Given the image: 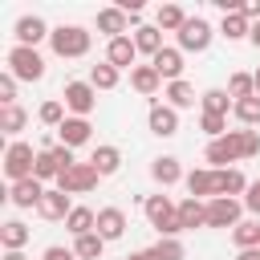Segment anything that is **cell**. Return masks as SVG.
<instances>
[{"mask_svg":"<svg viewBox=\"0 0 260 260\" xmlns=\"http://www.w3.org/2000/svg\"><path fill=\"white\" fill-rule=\"evenodd\" d=\"M187 191H191V199H219V195H244L252 183L244 179V171L240 167H223V171H215V167H199V171H191L187 179Z\"/></svg>","mask_w":260,"mask_h":260,"instance_id":"1","label":"cell"},{"mask_svg":"<svg viewBox=\"0 0 260 260\" xmlns=\"http://www.w3.org/2000/svg\"><path fill=\"white\" fill-rule=\"evenodd\" d=\"M256 154H260V130H228L223 138L207 142V150H203L207 167H215V171H223L228 162H240V158H256Z\"/></svg>","mask_w":260,"mask_h":260,"instance_id":"2","label":"cell"},{"mask_svg":"<svg viewBox=\"0 0 260 260\" xmlns=\"http://www.w3.org/2000/svg\"><path fill=\"white\" fill-rule=\"evenodd\" d=\"M142 211H146V223L158 232V240H179L183 223H179V203H171V195H146Z\"/></svg>","mask_w":260,"mask_h":260,"instance_id":"3","label":"cell"},{"mask_svg":"<svg viewBox=\"0 0 260 260\" xmlns=\"http://www.w3.org/2000/svg\"><path fill=\"white\" fill-rule=\"evenodd\" d=\"M89 45H93V32H85L81 24H57V28H53V37H49V49H53L57 57H65V61L85 57V53H89Z\"/></svg>","mask_w":260,"mask_h":260,"instance_id":"4","label":"cell"},{"mask_svg":"<svg viewBox=\"0 0 260 260\" xmlns=\"http://www.w3.org/2000/svg\"><path fill=\"white\" fill-rule=\"evenodd\" d=\"M32 167H37L32 142L16 138V142H8V146H4V179H8V187H12V183H20V179H32Z\"/></svg>","mask_w":260,"mask_h":260,"instance_id":"5","label":"cell"},{"mask_svg":"<svg viewBox=\"0 0 260 260\" xmlns=\"http://www.w3.org/2000/svg\"><path fill=\"white\" fill-rule=\"evenodd\" d=\"M8 73L16 81H41L45 77V57L28 45H12L8 49Z\"/></svg>","mask_w":260,"mask_h":260,"instance_id":"6","label":"cell"},{"mask_svg":"<svg viewBox=\"0 0 260 260\" xmlns=\"http://www.w3.org/2000/svg\"><path fill=\"white\" fill-rule=\"evenodd\" d=\"M61 102H65V110H69L73 118H89L93 106H98V89H93L89 81H65Z\"/></svg>","mask_w":260,"mask_h":260,"instance_id":"7","label":"cell"},{"mask_svg":"<svg viewBox=\"0 0 260 260\" xmlns=\"http://www.w3.org/2000/svg\"><path fill=\"white\" fill-rule=\"evenodd\" d=\"M175 37H179V49H183V53H207V45H211L215 28H211L203 16H191V20H187Z\"/></svg>","mask_w":260,"mask_h":260,"instance_id":"8","label":"cell"},{"mask_svg":"<svg viewBox=\"0 0 260 260\" xmlns=\"http://www.w3.org/2000/svg\"><path fill=\"white\" fill-rule=\"evenodd\" d=\"M240 215H244V199H232V195L207 199V228H236Z\"/></svg>","mask_w":260,"mask_h":260,"instance_id":"9","label":"cell"},{"mask_svg":"<svg viewBox=\"0 0 260 260\" xmlns=\"http://www.w3.org/2000/svg\"><path fill=\"white\" fill-rule=\"evenodd\" d=\"M98 171H93V162H77V167H69L61 179H57V187L65 191V195H85V191H93L98 187Z\"/></svg>","mask_w":260,"mask_h":260,"instance_id":"10","label":"cell"},{"mask_svg":"<svg viewBox=\"0 0 260 260\" xmlns=\"http://www.w3.org/2000/svg\"><path fill=\"white\" fill-rule=\"evenodd\" d=\"M146 126H150V134H158V138H171V134H179V110L167 106V102H150Z\"/></svg>","mask_w":260,"mask_h":260,"instance_id":"11","label":"cell"},{"mask_svg":"<svg viewBox=\"0 0 260 260\" xmlns=\"http://www.w3.org/2000/svg\"><path fill=\"white\" fill-rule=\"evenodd\" d=\"M45 191H49V187H45L41 179H20V183L8 187V203L20 207V211H28V207H37V203L45 199Z\"/></svg>","mask_w":260,"mask_h":260,"instance_id":"12","label":"cell"},{"mask_svg":"<svg viewBox=\"0 0 260 260\" xmlns=\"http://www.w3.org/2000/svg\"><path fill=\"white\" fill-rule=\"evenodd\" d=\"M89 138H93V126H89V118H73V114H69V118L61 122V130H57V142H61V146H69V150L85 146Z\"/></svg>","mask_w":260,"mask_h":260,"instance_id":"13","label":"cell"},{"mask_svg":"<svg viewBox=\"0 0 260 260\" xmlns=\"http://www.w3.org/2000/svg\"><path fill=\"white\" fill-rule=\"evenodd\" d=\"M12 32H16V45H28V49H37L41 41H49V37H53V28H49L41 16H20Z\"/></svg>","mask_w":260,"mask_h":260,"instance_id":"14","label":"cell"},{"mask_svg":"<svg viewBox=\"0 0 260 260\" xmlns=\"http://www.w3.org/2000/svg\"><path fill=\"white\" fill-rule=\"evenodd\" d=\"M69 211H73V203H69V195H65L61 187H49L45 199L37 203V215H41V219H53V223H57V219H69Z\"/></svg>","mask_w":260,"mask_h":260,"instance_id":"15","label":"cell"},{"mask_svg":"<svg viewBox=\"0 0 260 260\" xmlns=\"http://www.w3.org/2000/svg\"><path fill=\"white\" fill-rule=\"evenodd\" d=\"M106 244L110 240H122L126 236V211L122 207H98V228H93Z\"/></svg>","mask_w":260,"mask_h":260,"instance_id":"16","label":"cell"},{"mask_svg":"<svg viewBox=\"0 0 260 260\" xmlns=\"http://www.w3.org/2000/svg\"><path fill=\"white\" fill-rule=\"evenodd\" d=\"M106 61H110L114 69H134V61H138L134 37H114V41H106Z\"/></svg>","mask_w":260,"mask_h":260,"instance_id":"17","label":"cell"},{"mask_svg":"<svg viewBox=\"0 0 260 260\" xmlns=\"http://www.w3.org/2000/svg\"><path fill=\"white\" fill-rule=\"evenodd\" d=\"M150 65L158 69V77H162L167 85H171V81H183V49H179V45H167Z\"/></svg>","mask_w":260,"mask_h":260,"instance_id":"18","label":"cell"},{"mask_svg":"<svg viewBox=\"0 0 260 260\" xmlns=\"http://www.w3.org/2000/svg\"><path fill=\"white\" fill-rule=\"evenodd\" d=\"M150 179H154L158 187H175V183H183L187 175H183V167H179L175 154H158V158L150 162Z\"/></svg>","mask_w":260,"mask_h":260,"instance_id":"19","label":"cell"},{"mask_svg":"<svg viewBox=\"0 0 260 260\" xmlns=\"http://www.w3.org/2000/svg\"><path fill=\"white\" fill-rule=\"evenodd\" d=\"M98 32H106L110 41H114V37H126V32H130V16H126L118 4H114V8H102V12H98Z\"/></svg>","mask_w":260,"mask_h":260,"instance_id":"20","label":"cell"},{"mask_svg":"<svg viewBox=\"0 0 260 260\" xmlns=\"http://www.w3.org/2000/svg\"><path fill=\"white\" fill-rule=\"evenodd\" d=\"M130 85H134V89H138L142 98H154L158 89H167L154 65H134V69H130Z\"/></svg>","mask_w":260,"mask_h":260,"instance_id":"21","label":"cell"},{"mask_svg":"<svg viewBox=\"0 0 260 260\" xmlns=\"http://www.w3.org/2000/svg\"><path fill=\"white\" fill-rule=\"evenodd\" d=\"M126 260H183V244H179V240H158V244H150V248L130 252Z\"/></svg>","mask_w":260,"mask_h":260,"instance_id":"22","label":"cell"},{"mask_svg":"<svg viewBox=\"0 0 260 260\" xmlns=\"http://www.w3.org/2000/svg\"><path fill=\"white\" fill-rule=\"evenodd\" d=\"M134 49L146 53V57L154 61V57L167 49V45H162V28H158V24H142V28H134Z\"/></svg>","mask_w":260,"mask_h":260,"instance_id":"23","label":"cell"},{"mask_svg":"<svg viewBox=\"0 0 260 260\" xmlns=\"http://www.w3.org/2000/svg\"><path fill=\"white\" fill-rule=\"evenodd\" d=\"M89 162H93V171H98L102 179H106V175H118V167H122V150L110 146V142H102V146H93Z\"/></svg>","mask_w":260,"mask_h":260,"instance_id":"24","label":"cell"},{"mask_svg":"<svg viewBox=\"0 0 260 260\" xmlns=\"http://www.w3.org/2000/svg\"><path fill=\"white\" fill-rule=\"evenodd\" d=\"M179 223H183V232H195V228H207V203L203 199H183L179 203Z\"/></svg>","mask_w":260,"mask_h":260,"instance_id":"25","label":"cell"},{"mask_svg":"<svg viewBox=\"0 0 260 260\" xmlns=\"http://www.w3.org/2000/svg\"><path fill=\"white\" fill-rule=\"evenodd\" d=\"M24 126H28V110H24V106H0V130H4L12 142H16V134H20Z\"/></svg>","mask_w":260,"mask_h":260,"instance_id":"26","label":"cell"},{"mask_svg":"<svg viewBox=\"0 0 260 260\" xmlns=\"http://www.w3.org/2000/svg\"><path fill=\"white\" fill-rule=\"evenodd\" d=\"M65 228H69L73 240H77V236H89V232L98 228V211H93V207H73L69 219H65Z\"/></svg>","mask_w":260,"mask_h":260,"instance_id":"27","label":"cell"},{"mask_svg":"<svg viewBox=\"0 0 260 260\" xmlns=\"http://www.w3.org/2000/svg\"><path fill=\"white\" fill-rule=\"evenodd\" d=\"M28 228L20 223V219H8V223H0V244H4V252H20L24 244H28Z\"/></svg>","mask_w":260,"mask_h":260,"instance_id":"28","label":"cell"},{"mask_svg":"<svg viewBox=\"0 0 260 260\" xmlns=\"http://www.w3.org/2000/svg\"><path fill=\"white\" fill-rule=\"evenodd\" d=\"M162 98H167V106H175V110H187V106H195V102H199L191 81H171V85L162 89Z\"/></svg>","mask_w":260,"mask_h":260,"instance_id":"29","label":"cell"},{"mask_svg":"<svg viewBox=\"0 0 260 260\" xmlns=\"http://www.w3.org/2000/svg\"><path fill=\"white\" fill-rule=\"evenodd\" d=\"M232 244L244 252V248H260V219H240L232 228Z\"/></svg>","mask_w":260,"mask_h":260,"instance_id":"30","label":"cell"},{"mask_svg":"<svg viewBox=\"0 0 260 260\" xmlns=\"http://www.w3.org/2000/svg\"><path fill=\"white\" fill-rule=\"evenodd\" d=\"M187 20H191V16H187V12L179 8V4H162V8L154 12V24H158L162 32H179V28L187 24Z\"/></svg>","mask_w":260,"mask_h":260,"instance_id":"31","label":"cell"},{"mask_svg":"<svg viewBox=\"0 0 260 260\" xmlns=\"http://www.w3.org/2000/svg\"><path fill=\"white\" fill-rule=\"evenodd\" d=\"M219 37H228V41H244V37H252V20H248L244 12H232V16L219 20Z\"/></svg>","mask_w":260,"mask_h":260,"instance_id":"32","label":"cell"},{"mask_svg":"<svg viewBox=\"0 0 260 260\" xmlns=\"http://www.w3.org/2000/svg\"><path fill=\"white\" fill-rule=\"evenodd\" d=\"M199 106H203V114H223V118H228V110H232L236 102H232L228 89H203V93H199Z\"/></svg>","mask_w":260,"mask_h":260,"instance_id":"33","label":"cell"},{"mask_svg":"<svg viewBox=\"0 0 260 260\" xmlns=\"http://www.w3.org/2000/svg\"><path fill=\"white\" fill-rule=\"evenodd\" d=\"M73 252H77V260H102V252H106V240H102L98 232H89V236H77V240H73Z\"/></svg>","mask_w":260,"mask_h":260,"instance_id":"34","label":"cell"},{"mask_svg":"<svg viewBox=\"0 0 260 260\" xmlns=\"http://www.w3.org/2000/svg\"><path fill=\"white\" fill-rule=\"evenodd\" d=\"M118 81H122V69H114L110 61H102V65L89 69V85H93V89H114Z\"/></svg>","mask_w":260,"mask_h":260,"instance_id":"35","label":"cell"},{"mask_svg":"<svg viewBox=\"0 0 260 260\" xmlns=\"http://www.w3.org/2000/svg\"><path fill=\"white\" fill-rule=\"evenodd\" d=\"M37 118H41L45 126H53V130H61V122H65L69 114H65V102H61V98H49V102H41V110H37Z\"/></svg>","mask_w":260,"mask_h":260,"instance_id":"36","label":"cell"},{"mask_svg":"<svg viewBox=\"0 0 260 260\" xmlns=\"http://www.w3.org/2000/svg\"><path fill=\"white\" fill-rule=\"evenodd\" d=\"M32 179L49 183V179H61V162L53 158V150H37V167H32Z\"/></svg>","mask_w":260,"mask_h":260,"instance_id":"37","label":"cell"},{"mask_svg":"<svg viewBox=\"0 0 260 260\" xmlns=\"http://www.w3.org/2000/svg\"><path fill=\"white\" fill-rule=\"evenodd\" d=\"M232 114H236V122L240 126H260V98H244V102H236L232 106Z\"/></svg>","mask_w":260,"mask_h":260,"instance_id":"38","label":"cell"},{"mask_svg":"<svg viewBox=\"0 0 260 260\" xmlns=\"http://www.w3.org/2000/svg\"><path fill=\"white\" fill-rule=\"evenodd\" d=\"M228 93H232V102L256 98V77H252V73H232V81H228Z\"/></svg>","mask_w":260,"mask_h":260,"instance_id":"39","label":"cell"},{"mask_svg":"<svg viewBox=\"0 0 260 260\" xmlns=\"http://www.w3.org/2000/svg\"><path fill=\"white\" fill-rule=\"evenodd\" d=\"M199 130L215 142V138H223V134H228V118H223V114H199Z\"/></svg>","mask_w":260,"mask_h":260,"instance_id":"40","label":"cell"},{"mask_svg":"<svg viewBox=\"0 0 260 260\" xmlns=\"http://www.w3.org/2000/svg\"><path fill=\"white\" fill-rule=\"evenodd\" d=\"M0 106H16V77L8 69L0 73Z\"/></svg>","mask_w":260,"mask_h":260,"instance_id":"41","label":"cell"},{"mask_svg":"<svg viewBox=\"0 0 260 260\" xmlns=\"http://www.w3.org/2000/svg\"><path fill=\"white\" fill-rule=\"evenodd\" d=\"M49 150H53V158L61 162V175H65L69 167H77V158H73V150H69V146H61V142H57V146H49Z\"/></svg>","mask_w":260,"mask_h":260,"instance_id":"42","label":"cell"},{"mask_svg":"<svg viewBox=\"0 0 260 260\" xmlns=\"http://www.w3.org/2000/svg\"><path fill=\"white\" fill-rule=\"evenodd\" d=\"M41 260H77V252H73V248L53 244V248H45V256H41Z\"/></svg>","mask_w":260,"mask_h":260,"instance_id":"43","label":"cell"},{"mask_svg":"<svg viewBox=\"0 0 260 260\" xmlns=\"http://www.w3.org/2000/svg\"><path fill=\"white\" fill-rule=\"evenodd\" d=\"M244 207H248V211H256V215H260V183H252V187H248V191H244Z\"/></svg>","mask_w":260,"mask_h":260,"instance_id":"44","label":"cell"},{"mask_svg":"<svg viewBox=\"0 0 260 260\" xmlns=\"http://www.w3.org/2000/svg\"><path fill=\"white\" fill-rule=\"evenodd\" d=\"M248 20H260V0H244V8H240Z\"/></svg>","mask_w":260,"mask_h":260,"instance_id":"45","label":"cell"},{"mask_svg":"<svg viewBox=\"0 0 260 260\" xmlns=\"http://www.w3.org/2000/svg\"><path fill=\"white\" fill-rule=\"evenodd\" d=\"M236 260H260V248H244V252H240Z\"/></svg>","mask_w":260,"mask_h":260,"instance_id":"46","label":"cell"},{"mask_svg":"<svg viewBox=\"0 0 260 260\" xmlns=\"http://www.w3.org/2000/svg\"><path fill=\"white\" fill-rule=\"evenodd\" d=\"M248 41H252V45H256V49H260V20H256V24H252V37H248Z\"/></svg>","mask_w":260,"mask_h":260,"instance_id":"47","label":"cell"},{"mask_svg":"<svg viewBox=\"0 0 260 260\" xmlns=\"http://www.w3.org/2000/svg\"><path fill=\"white\" fill-rule=\"evenodd\" d=\"M4 260H28L24 252H4Z\"/></svg>","mask_w":260,"mask_h":260,"instance_id":"48","label":"cell"},{"mask_svg":"<svg viewBox=\"0 0 260 260\" xmlns=\"http://www.w3.org/2000/svg\"><path fill=\"white\" fill-rule=\"evenodd\" d=\"M252 77H256V98H260V69H256V73H252Z\"/></svg>","mask_w":260,"mask_h":260,"instance_id":"49","label":"cell"},{"mask_svg":"<svg viewBox=\"0 0 260 260\" xmlns=\"http://www.w3.org/2000/svg\"><path fill=\"white\" fill-rule=\"evenodd\" d=\"M256 183H260V179H256Z\"/></svg>","mask_w":260,"mask_h":260,"instance_id":"50","label":"cell"}]
</instances>
